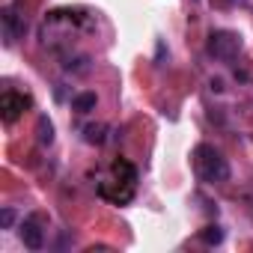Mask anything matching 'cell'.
<instances>
[{
  "instance_id": "obj_5",
  "label": "cell",
  "mask_w": 253,
  "mask_h": 253,
  "mask_svg": "<svg viewBox=\"0 0 253 253\" xmlns=\"http://www.w3.org/2000/svg\"><path fill=\"white\" fill-rule=\"evenodd\" d=\"M0 24H3V42L6 45H15L21 36H24V18L15 12V6H6L3 12H0Z\"/></svg>"
},
{
  "instance_id": "obj_8",
  "label": "cell",
  "mask_w": 253,
  "mask_h": 253,
  "mask_svg": "<svg viewBox=\"0 0 253 253\" xmlns=\"http://www.w3.org/2000/svg\"><path fill=\"white\" fill-rule=\"evenodd\" d=\"M95 104H98L95 92H78L72 98V110H78V113H89V110H95Z\"/></svg>"
},
{
  "instance_id": "obj_7",
  "label": "cell",
  "mask_w": 253,
  "mask_h": 253,
  "mask_svg": "<svg viewBox=\"0 0 253 253\" xmlns=\"http://www.w3.org/2000/svg\"><path fill=\"white\" fill-rule=\"evenodd\" d=\"M36 140H39V146H51L54 143V122L48 116L36 119Z\"/></svg>"
},
{
  "instance_id": "obj_3",
  "label": "cell",
  "mask_w": 253,
  "mask_h": 253,
  "mask_svg": "<svg viewBox=\"0 0 253 253\" xmlns=\"http://www.w3.org/2000/svg\"><path fill=\"white\" fill-rule=\"evenodd\" d=\"M206 51L220 63H232L241 54V36L232 33V30H214L206 42Z\"/></svg>"
},
{
  "instance_id": "obj_4",
  "label": "cell",
  "mask_w": 253,
  "mask_h": 253,
  "mask_svg": "<svg viewBox=\"0 0 253 253\" xmlns=\"http://www.w3.org/2000/svg\"><path fill=\"white\" fill-rule=\"evenodd\" d=\"M30 104V98L27 95H21V92H15V89H6L3 95H0V119L3 122H15L21 113H24V107Z\"/></svg>"
},
{
  "instance_id": "obj_11",
  "label": "cell",
  "mask_w": 253,
  "mask_h": 253,
  "mask_svg": "<svg viewBox=\"0 0 253 253\" xmlns=\"http://www.w3.org/2000/svg\"><path fill=\"white\" fill-rule=\"evenodd\" d=\"M0 226H3V229H12V226H15V211H12V209H3V211H0Z\"/></svg>"
},
{
  "instance_id": "obj_2",
  "label": "cell",
  "mask_w": 253,
  "mask_h": 253,
  "mask_svg": "<svg viewBox=\"0 0 253 253\" xmlns=\"http://www.w3.org/2000/svg\"><path fill=\"white\" fill-rule=\"evenodd\" d=\"M194 170H197V176H200L203 182H209V185H220V182L229 179V164H226V158H223L214 146H209V143H200V146L194 149Z\"/></svg>"
},
{
  "instance_id": "obj_9",
  "label": "cell",
  "mask_w": 253,
  "mask_h": 253,
  "mask_svg": "<svg viewBox=\"0 0 253 253\" xmlns=\"http://www.w3.org/2000/svg\"><path fill=\"white\" fill-rule=\"evenodd\" d=\"M104 131H107L104 125H86V128H84V140L101 146V143H104Z\"/></svg>"
},
{
  "instance_id": "obj_10",
  "label": "cell",
  "mask_w": 253,
  "mask_h": 253,
  "mask_svg": "<svg viewBox=\"0 0 253 253\" xmlns=\"http://www.w3.org/2000/svg\"><path fill=\"white\" fill-rule=\"evenodd\" d=\"M200 238H203L206 244H220V241H223V229H220V226H206V229L200 232Z\"/></svg>"
},
{
  "instance_id": "obj_6",
  "label": "cell",
  "mask_w": 253,
  "mask_h": 253,
  "mask_svg": "<svg viewBox=\"0 0 253 253\" xmlns=\"http://www.w3.org/2000/svg\"><path fill=\"white\" fill-rule=\"evenodd\" d=\"M18 232H21V241H24L27 250H42L45 247V232L39 226V217H24Z\"/></svg>"
},
{
  "instance_id": "obj_1",
  "label": "cell",
  "mask_w": 253,
  "mask_h": 253,
  "mask_svg": "<svg viewBox=\"0 0 253 253\" xmlns=\"http://www.w3.org/2000/svg\"><path fill=\"white\" fill-rule=\"evenodd\" d=\"M81 27V15L72 9H54L45 15L42 21V45H48L51 51H60L63 45H72V39L78 36Z\"/></svg>"
}]
</instances>
